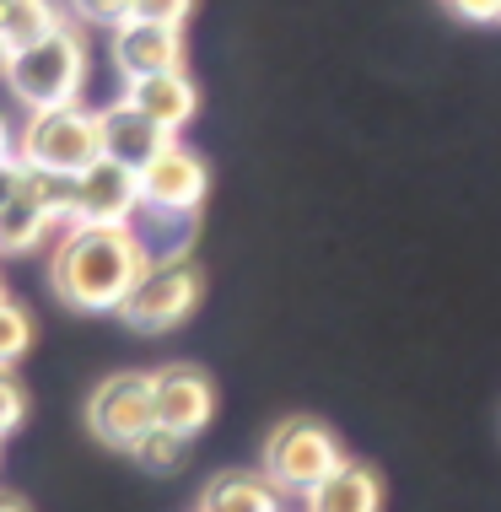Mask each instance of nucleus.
<instances>
[{"label":"nucleus","instance_id":"1","mask_svg":"<svg viewBox=\"0 0 501 512\" xmlns=\"http://www.w3.org/2000/svg\"><path fill=\"white\" fill-rule=\"evenodd\" d=\"M146 265L151 248L135 227H65L49 259V281L81 313H119Z\"/></svg>","mask_w":501,"mask_h":512},{"label":"nucleus","instance_id":"2","mask_svg":"<svg viewBox=\"0 0 501 512\" xmlns=\"http://www.w3.org/2000/svg\"><path fill=\"white\" fill-rule=\"evenodd\" d=\"M6 87L27 114L38 108H65L81 103V87H87V38L76 33L71 22L60 33H49L44 44H27L6 54Z\"/></svg>","mask_w":501,"mask_h":512},{"label":"nucleus","instance_id":"3","mask_svg":"<svg viewBox=\"0 0 501 512\" xmlns=\"http://www.w3.org/2000/svg\"><path fill=\"white\" fill-rule=\"evenodd\" d=\"M340 464H345L340 437H334L324 421H313V415H291V421H281L270 437H264V453H259V469L275 480L281 496H308L318 480H329Z\"/></svg>","mask_w":501,"mask_h":512},{"label":"nucleus","instance_id":"4","mask_svg":"<svg viewBox=\"0 0 501 512\" xmlns=\"http://www.w3.org/2000/svg\"><path fill=\"white\" fill-rule=\"evenodd\" d=\"M17 157L27 168H49V173H87L103 157V124L92 108L65 103V108H38L27 114L17 130Z\"/></svg>","mask_w":501,"mask_h":512},{"label":"nucleus","instance_id":"5","mask_svg":"<svg viewBox=\"0 0 501 512\" xmlns=\"http://www.w3.org/2000/svg\"><path fill=\"white\" fill-rule=\"evenodd\" d=\"M194 308H200V270H194L189 254H167V259H151L141 270V281L119 302V318L135 335H167Z\"/></svg>","mask_w":501,"mask_h":512},{"label":"nucleus","instance_id":"6","mask_svg":"<svg viewBox=\"0 0 501 512\" xmlns=\"http://www.w3.org/2000/svg\"><path fill=\"white\" fill-rule=\"evenodd\" d=\"M87 426L97 442L130 453L151 426H157V394H151V372H114L103 378L87 399Z\"/></svg>","mask_w":501,"mask_h":512},{"label":"nucleus","instance_id":"7","mask_svg":"<svg viewBox=\"0 0 501 512\" xmlns=\"http://www.w3.org/2000/svg\"><path fill=\"white\" fill-rule=\"evenodd\" d=\"M205 189H211V173H205V162L194 157L189 146L167 141L157 157L141 168V200L146 211H167V216H194L205 200Z\"/></svg>","mask_w":501,"mask_h":512},{"label":"nucleus","instance_id":"8","mask_svg":"<svg viewBox=\"0 0 501 512\" xmlns=\"http://www.w3.org/2000/svg\"><path fill=\"white\" fill-rule=\"evenodd\" d=\"M146 211L141 200V173L124 168L114 157H97L81 173V211L76 227H135V216Z\"/></svg>","mask_w":501,"mask_h":512},{"label":"nucleus","instance_id":"9","mask_svg":"<svg viewBox=\"0 0 501 512\" xmlns=\"http://www.w3.org/2000/svg\"><path fill=\"white\" fill-rule=\"evenodd\" d=\"M151 394H157V426H173V432H205L216 415V383L205 378L194 362H167L151 372Z\"/></svg>","mask_w":501,"mask_h":512},{"label":"nucleus","instance_id":"10","mask_svg":"<svg viewBox=\"0 0 501 512\" xmlns=\"http://www.w3.org/2000/svg\"><path fill=\"white\" fill-rule=\"evenodd\" d=\"M114 33V71L124 81H146V76H167V71H184V33L162 22H141V17H124Z\"/></svg>","mask_w":501,"mask_h":512},{"label":"nucleus","instance_id":"11","mask_svg":"<svg viewBox=\"0 0 501 512\" xmlns=\"http://www.w3.org/2000/svg\"><path fill=\"white\" fill-rule=\"evenodd\" d=\"M97 124H103V157H114V162H124V168H135V173L173 141V130H162V124L151 114H141L130 98L97 108Z\"/></svg>","mask_w":501,"mask_h":512},{"label":"nucleus","instance_id":"12","mask_svg":"<svg viewBox=\"0 0 501 512\" xmlns=\"http://www.w3.org/2000/svg\"><path fill=\"white\" fill-rule=\"evenodd\" d=\"M302 512H383V480L372 475L367 464L345 459L329 480L302 496Z\"/></svg>","mask_w":501,"mask_h":512},{"label":"nucleus","instance_id":"13","mask_svg":"<svg viewBox=\"0 0 501 512\" xmlns=\"http://www.w3.org/2000/svg\"><path fill=\"white\" fill-rule=\"evenodd\" d=\"M141 114H151L162 124V130H184L194 119V108H200V92H194V81L184 71H167V76H146V81H130V92H124Z\"/></svg>","mask_w":501,"mask_h":512},{"label":"nucleus","instance_id":"14","mask_svg":"<svg viewBox=\"0 0 501 512\" xmlns=\"http://www.w3.org/2000/svg\"><path fill=\"white\" fill-rule=\"evenodd\" d=\"M200 512H281V491L275 480L254 469V475H216L211 486L200 491Z\"/></svg>","mask_w":501,"mask_h":512},{"label":"nucleus","instance_id":"15","mask_svg":"<svg viewBox=\"0 0 501 512\" xmlns=\"http://www.w3.org/2000/svg\"><path fill=\"white\" fill-rule=\"evenodd\" d=\"M60 27H65V11L54 0H0V44L6 49L44 44Z\"/></svg>","mask_w":501,"mask_h":512},{"label":"nucleus","instance_id":"16","mask_svg":"<svg viewBox=\"0 0 501 512\" xmlns=\"http://www.w3.org/2000/svg\"><path fill=\"white\" fill-rule=\"evenodd\" d=\"M60 227L38 200L17 195L11 205H0V254H33V248L49 243V232Z\"/></svg>","mask_w":501,"mask_h":512},{"label":"nucleus","instance_id":"17","mask_svg":"<svg viewBox=\"0 0 501 512\" xmlns=\"http://www.w3.org/2000/svg\"><path fill=\"white\" fill-rule=\"evenodd\" d=\"M22 195L44 205V211H49L54 221H60V227H76V211H81V173L27 168V178H22Z\"/></svg>","mask_w":501,"mask_h":512},{"label":"nucleus","instance_id":"18","mask_svg":"<svg viewBox=\"0 0 501 512\" xmlns=\"http://www.w3.org/2000/svg\"><path fill=\"white\" fill-rule=\"evenodd\" d=\"M130 459L146 469V475H173V469H184L189 459V437L173 432V426H151V432L130 448Z\"/></svg>","mask_w":501,"mask_h":512},{"label":"nucleus","instance_id":"19","mask_svg":"<svg viewBox=\"0 0 501 512\" xmlns=\"http://www.w3.org/2000/svg\"><path fill=\"white\" fill-rule=\"evenodd\" d=\"M33 345V318H27L11 297H0V367H17Z\"/></svg>","mask_w":501,"mask_h":512},{"label":"nucleus","instance_id":"20","mask_svg":"<svg viewBox=\"0 0 501 512\" xmlns=\"http://www.w3.org/2000/svg\"><path fill=\"white\" fill-rule=\"evenodd\" d=\"M22 415H27V394H22V383L11 378V367H0V437L17 432Z\"/></svg>","mask_w":501,"mask_h":512},{"label":"nucleus","instance_id":"21","mask_svg":"<svg viewBox=\"0 0 501 512\" xmlns=\"http://www.w3.org/2000/svg\"><path fill=\"white\" fill-rule=\"evenodd\" d=\"M189 11H194V0H135L130 17L162 22V27H184V22H189Z\"/></svg>","mask_w":501,"mask_h":512},{"label":"nucleus","instance_id":"22","mask_svg":"<svg viewBox=\"0 0 501 512\" xmlns=\"http://www.w3.org/2000/svg\"><path fill=\"white\" fill-rule=\"evenodd\" d=\"M71 11L81 22H97V27H119L124 17L135 11V0H71Z\"/></svg>","mask_w":501,"mask_h":512},{"label":"nucleus","instance_id":"23","mask_svg":"<svg viewBox=\"0 0 501 512\" xmlns=\"http://www.w3.org/2000/svg\"><path fill=\"white\" fill-rule=\"evenodd\" d=\"M464 22H501V0H442Z\"/></svg>","mask_w":501,"mask_h":512},{"label":"nucleus","instance_id":"24","mask_svg":"<svg viewBox=\"0 0 501 512\" xmlns=\"http://www.w3.org/2000/svg\"><path fill=\"white\" fill-rule=\"evenodd\" d=\"M22 178H27V162L22 157H6L0 162V205H11L22 195Z\"/></svg>","mask_w":501,"mask_h":512},{"label":"nucleus","instance_id":"25","mask_svg":"<svg viewBox=\"0 0 501 512\" xmlns=\"http://www.w3.org/2000/svg\"><path fill=\"white\" fill-rule=\"evenodd\" d=\"M6 157H17V130L0 119V162H6Z\"/></svg>","mask_w":501,"mask_h":512},{"label":"nucleus","instance_id":"26","mask_svg":"<svg viewBox=\"0 0 501 512\" xmlns=\"http://www.w3.org/2000/svg\"><path fill=\"white\" fill-rule=\"evenodd\" d=\"M0 512H27V502H22V496H6V491H0Z\"/></svg>","mask_w":501,"mask_h":512},{"label":"nucleus","instance_id":"27","mask_svg":"<svg viewBox=\"0 0 501 512\" xmlns=\"http://www.w3.org/2000/svg\"><path fill=\"white\" fill-rule=\"evenodd\" d=\"M6 54H11V49H6V44H0V71H6Z\"/></svg>","mask_w":501,"mask_h":512},{"label":"nucleus","instance_id":"28","mask_svg":"<svg viewBox=\"0 0 501 512\" xmlns=\"http://www.w3.org/2000/svg\"><path fill=\"white\" fill-rule=\"evenodd\" d=\"M0 297H6V286H0Z\"/></svg>","mask_w":501,"mask_h":512}]
</instances>
